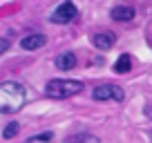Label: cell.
I'll return each instance as SVG.
<instances>
[{
  "mask_svg": "<svg viewBox=\"0 0 152 143\" xmlns=\"http://www.w3.org/2000/svg\"><path fill=\"white\" fill-rule=\"evenodd\" d=\"M27 101V90L16 81L0 83V114H14Z\"/></svg>",
  "mask_w": 152,
  "mask_h": 143,
  "instance_id": "6da1fadb",
  "label": "cell"
},
{
  "mask_svg": "<svg viewBox=\"0 0 152 143\" xmlns=\"http://www.w3.org/2000/svg\"><path fill=\"white\" fill-rule=\"evenodd\" d=\"M45 92L52 98H69V96L83 92V83L74 81V78H52L45 85Z\"/></svg>",
  "mask_w": 152,
  "mask_h": 143,
  "instance_id": "7a4b0ae2",
  "label": "cell"
},
{
  "mask_svg": "<svg viewBox=\"0 0 152 143\" xmlns=\"http://www.w3.org/2000/svg\"><path fill=\"white\" fill-rule=\"evenodd\" d=\"M92 98L94 101H116V103H123L125 92H123V87L114 85V83H103V85H96L92 90Z\"/></svg>",
  "mask_w": 152,
  "mask_h": 143,
  "instance_id": "3957f363",
  "label": "cell"
},
{
  "mask_svg": "<svg viewBox=\"0 0 152 143\" xmlns=\"http://www.w3.org/2000/svg\"><path fill=\"white\" fill-rule=\"evenodd\" d=\"M76 16H78V7L74 5V0H63L61 5L52 11L49 20H52L54 25H67V23H72V20H76Z\"/></svg>",
  "mask_w": 152,
  "mask_h": 143,
  "instance_id": "277c9868",
  "label": "cell"
},
{
  "mask_svg": "<svg viewBox=\"0 0 152 143\" xmlns=\"http://www.w3.org/2000/svg\"><path fill=\"white\" fill-rule=\"evenodd\" d=\"M134 16H137V11H134V7L128 5V2L114 5L112 11H110V18L116 20V23H130V20H134Z\"/></svg>",
  "mask_w": 152,
  "mask_h": 143,
  "instance_id": "5b68a950",
  "label": "cell"
},
{
  "mask_svg": "<svg viewBox=\"0 0 152 143\" xmlns=\"http://www.w3.org/2000/svg\"><path fill=\"white\" fill-rule=\"evenodd\" d=\"M114 43H116V34H114V31H99V34L92 36V45H94L96 49H101V52L112 49Z\"/></svg>",
  "mask_w": 152,
  "mask_h": 143,
  "instance_id": "8992f818",
  "label": "cell"
},
{
  "mask_svg": "<svg viewBox=\"0 0 152 143\" xmlns=\"http://www.w3.org/2000/svg\"><path fill=\"white\" fill-rule=\"evenodd\" d=\"M47 45V36L45 34H27L25 38H20V47L27 52H36V49Z\"/></svg>",
  "mask_w": 152,
  "mask_h": 143,
  "instance_id": "52a82bcc",
  "label": "cell"
},
{
  "mask_svg": "<svg viewBox=\"0 0 152 143\" xmlns=\"http://www.w3.org/2000/svg\"><path fill=\"white\" fill-rule=\"evenodd\" d=\"M56 67L61 72H69V69H74L76 67V56H74V52H63V54H58L56 56Z\"/></svg>",
  "mask_w": 152,
  "mask_h": 143,
  "instance_id": "ba28073f",
  "label": "cell"
},
{
  "mask_svg": "<svg viewBox=\"0 0 152 143\" xmlns=\"http://www.w3.org/2000/svg\"><path fill=\"white\" fill-rule=\"evenodd\" d=\"M63 143H101V139L94 136V134H90V132H76V134L65 136Z\"/></svg>",
  "mask_w": 152,
  "mask_h": 143,
  "instance_id": "9c48e42d",
  "label": "cell"
},
{
  "mask_svg": "<svg viewBox=\"0 0 152 143\" xmlns=\"http://www.w3.org/2000/svg\"><path fill=\"white\" fill-rule=\"evenodd\" d=\"M112 69H114V74H128V72L132 69V58H130V54H121V56L116 58Z\"/></svg>",
  "mask_w": 152,
  "mask_h": 143,
  "instance_id": "30bf717a",
  "label": "cell"
},
{
  "mask_svg": "<svg viewBox=\"0 0 152 143\" xmlns=\"http://www.w3.org/2000/svg\"><path fill=\"white\" fill-rule=\"evenodd\" d=\"M54 139V134L52 132H43V134H34V136H29L27 139V143H34V141H43V143H49Z\"/></svg>",
  "mask_w": 152,
  "mask_h": 143,
  "instance_id": "8fae6325",
  "label": "cell"
},
{
  "mask_svg": "<svg viewBox=\"0 0 152 143\" xmlns=\"http://www.w3.org/2000/svg\"><path fill=\"white\" fill-rule=\"evenodd\" d=\"M18 130H20L18 123H9L5 130H2V136H5V139H14L16 134H18Z\"/></svg>",
  "mask_w": 152,
  "mask_h": 143,
  "instance_id": "7c38bea8",
  "label": "cell"
},
{
  "mask_svg": "<svg viewBox=\"0 0 152 143\" xmlns=\"http://www.w3.org/2000/svg\"><path fill=\"white\" fill-rule=\"evenodd\" d=\"M7 49H9V40H7V38H0V54H5Z\"/></svg>",
  "mask_w": 152,
  "mask_h": 143,
  "instance_id": "4fadbf2b",
  "label": "cell"
}]
</instances>
